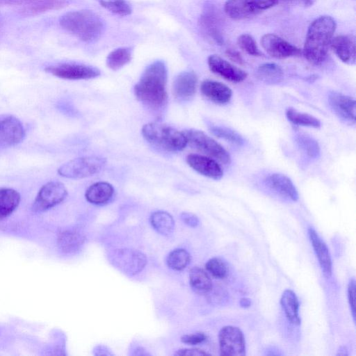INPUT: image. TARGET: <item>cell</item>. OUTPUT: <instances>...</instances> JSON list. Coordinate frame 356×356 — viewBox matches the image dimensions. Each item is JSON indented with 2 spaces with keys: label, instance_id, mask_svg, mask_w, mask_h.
I'll return each instance as SVG.
<instances>
[{
  "label": "cell",
  "instance_id": "obj_5",
  "mask_svg": "<svg viewBox=\"0 0 356 356\" xmlns=\"http://www.w3.org/2000/svg\"><path fill=\"white\" fill-rule=\"evenodd\" d=\"M106 159L90 156L72 159L58 169V173L65 178L83 179L99 172L106 165Z\"/></svg>",
  "mask_w": 356,
  "mask_h": 356
},
{
  "label": "cell",
  "instance_id": "obj_8",
  "mask_svg": "<svg viewBox=\"0 0 356 356\" xmlns=\"http://www.w3.org/2000/svg\"><path fill=\"white\" fill-rule=\"evenodd\" d=\"M67 195L65 186L59 181H49L43 185L33 203L35 212L47 211L62 202Z\"/></svg>",
  "mask_w": 356,
  "mask_h": 356
},
{
  "label": "cell",
  "instance_id": "obj_18",
  "mask_svg": "<svg viewBox=\"0 0 356 356\" xmlns=\"http://www.w3.org/2000/svg\"><path fill=\"white\" fill-rule=\"evenodd\" d=\"M197 77L193 71L181 72L175 79L172 84L174 97L181 101L192 98L197 88Z\"/></svg>",
  "mask_w": 356,
  "mask_h": 356
},
{
  "label": "cell",
  "instance_id": "obj_3",
  "mask_svg": "<svg viewBox=\"0 0 356 356\" xmlns=\"http://www.w3.org/2000/svg\"><path fill=\"white\" fill-rule=\"evenodd\" d=\"M60 24L65 31L86 42L99 38L104 29L102 19L88 10L72 11L63 15L60 19Z\"/></svg>",
  "mask_w": 356,
  "mask_h": 356
},
{
  "label": "cell",
  "instance_id": "obj_41",
  "mask_svg": "<svg viewBox=\"0 0 356 356\" xmlns=\"http://www.w3.org/2000/svg\"><path fill=\"white\" fill-rule=\"evenodd\" d=\"M227 56L234 62L237 63L238 64H242L243 63V60L240 55V54L232 49H228L226 51Z\"/></svg>",
  "mask_w": 356,
  "mask_h": 356
},
{
  "label": "cell",
  "instance_id": "obj_33",
  "mask_svg": "<svg viewBox=\"0 0 356 356\" xmlns=\"http://www.w3.org/2000/svg\"><path fill=\"white\" fill-rule=\"evenodd\" d=\"M211 132L216 136L222 138L229 143L241 145L244 143L243 138L236 131L225 127L211 126Z\"/></svg>",
  "mask_w": 356,
  "mask_h": 356
},
{
  "label": "cell",
  "instance_id": "obj_16",
  "mask_svg": "<svg viewBox=\"0 0 356 356\" xmlns=\"http://www.w3.org/2000/svg\"><path fill=\"white\" fill-rule=\"evenodd\" d=\"M190 167L198 173L219 180L223 177V170L218 163L213 159L197 154H190L186 157Z\"/></svg>",
  "mask_w": 356,
  "mask_h": 356
},
{
  "label": "cell",
  "instance_id": "obj_9",
  "mask_svg": "<svg viewBox=\"0 0 356 356\" xmlns=\"http://www.w3.org/2000/svg\"><path fill=\"white\" fill-rule=\"evenodd\" d=\"M219 348L221 355H245V341L240 328L227 325L221 328L218 334Z\"/></svg>",
  "mask_w": 356,
  "mask_h": 356
},
{
  "label": "cell",
  "instance_id": "obj_2",
  "mask_svg": "<svg viewBox=\"0 0 356 356\" xmlns=\"http://www.w3.org/2000/svg\"><path fill=\"white\" fill-rule=\"evenodd\" d=\"M336 28L335 20L328 15L320 16L310 24L302 50L310 63L318 65L324 62Z\"/></svg>",
  "mask_w": 356,
  "mask_h": 356
},
{
  "label": "cell",
  "instance_id": "obj_19",
  "mask_svg": "<svg viewBox=\"0 0 356 356\" xmlns=\"http://www.w3.org/2000/svg\"><path fill=\"white\" fill-rule=\"evenodd\" d=\"M200 90L205 97L218 104L228 103L232 96V91L227 85L213 80L202 81Z\"/></svg>",
  "mask_w": 356,
  "mask_h": 356
},
{
  "label": "cell",
  "instance_id": "obj_25",
  "mask_svg": "<svg viewBox=\"0 0 356 356\" xmlns=\"http://www.w3.org/2000/svg\"><path fill=\"white\" fill-rule=\"evenodd\" d=\"M284 73L282 67L274 63H266L259 66L257 76L267 84L280 83L283 79Z\"/></svg>",
  "mask_w": 356,
  "mask_h": 356
},
{
  "label": "cell",
  "instance_id": "obj_14",
  "mask_svg": "<svg viewBox=\"0 0 356 356\" xmlns=\"http://www.w3.org/2000/svg\"><path fill=\"white\" fill-rule=\"evenodd\" d=\"M207 62L212 72L230 82L240 83L248 76V74L244 70L218 55H211Z\"/></svg>",
  "mask_w": 356,
  "mask_h": 356
},
{
  "label": "cell",
  "instance_id": "obj_7",
  "mask_svg": "<svg viewBox=\"0 0 356 356\" xmlns=\"http://www.w3.org/2000/svg\"><path fill=\"white\" fill-rule=\"evenodd\" d=\"M277 3V0H227L224 10L230 18L241 20L257 15Z\"/></svg>",
  "mask_w": 356,
  "mask_h": 356
},
{
  "label": "cell",
  "instance_id": "obj_42",
  "mask_svg": "<svg viewBox=\"0 0 356 356\" xmlns=\"http://www.w3.org/2000/svg\"><path fill=\"white\" fill-rule=\"evenodd\" d=\"M286 1H291V2H297L298 3H301L304 6H310L312 5L314 0H283Z\"/></svg>",
  "mask_w": 356,
  "mask_h": 356
},
{
  "label": "cell",
  "instance_id": "obj_12",
  "mask_svg": "<svg viewBox=\"0 0 356 356\" xmlns=\"http://www.w3.org/2000/svg\"><path fill=\"white\" fill-rule=\"evenodd\" d=\"M25 129L21 121L10 115L0 116V146L11 147L21 143Z\"/></svg>",
  "mask_w": 356,
  "mask_h": 356
},
{
  "label": "cell",
  "instance_id": "obj_43",
  "mask_svg": "<svg viewBox=\"0 0 356 356\" xmlns=\"http://www.w3.org/2000/svg\"><path fill=\"white\" fill-rule=\"evenodd\" d=\"M240 305L242 307L246 308L251 305V300L247 298H243L239 301Z\"/></svg>",
  "mask_w": 356,
  "mask_h": 356
},
{
  "label": "cell",
  "instance_id": "obj_36",
  "mask_svg": "<svg viewBox=\"0 0 356 356\" xmlns=\"http://www.w3.org/2000/svg\"><path fill=\"white\" fill-rule=\"evenodd\" d=\"M206 269L213 277L218 279H222L227 275V269L225 262L217 257L208 260L205 264Z\"/></svg>",
  "mask_w": 356,
  "mask_h": 356
},
{
  "label": "cell",
  "instance_id": "obj_29",
  "mask_svg": "<svg viewBox=\"0 0 356 356\" xmlns=\"http://www.w3.org/2000/svg\"><path fill=\"white\" fill-rule=\"evenodd\" d=\"M82 242V236L74 231H64L58 237V246L65 252H72L76 250Z\"/></svg>",
  "mask_w": 356,
  "mask_h": 356
},
{
  "label": "cell",
  "instance_id": "obj_13",
  "mask_svg": "<svg viewBox=\"0 0 356 356\" xmlns=\"http://www.w3.org/2000/svg\"><path fill=\"white\" fill-rule=\"evenodd\" d=\"M261 44L270 56L276 58H286L301 54L300 49L273 33L264 35L261 39Z\"/></svg>",
  "mask_w": 356,
  "mask_h": 356
},
{
  "label": "cell",
  "instance_id": "obj_28",
  "mask_svg": "<svg viewBox=\"0 0 356 356\" xmlns=\"http://www.w3.org/2000/svg\"><path fill=\"white\" fill-rule=\"evenodd\" d=\"M132 58V49L131 47H120L111 51L106 58L107 66L113 70H118L129 63Z\"/></svg>",
  "mask_w": 356,
  "mask_h": 356
},
{
  "label": "cell",
  "instance_id": "obj_32",
  "mask_svg": "<svg viewBox=\"0 0 356 356\" xmlns=\"http://www.w3.org/2000/svg\"><path fill=\"white\" fill-rule=\"evenodd\" d=\"M190 260V254L186 250L176 249L168 254L167 264L173 270H181L188 266Z\"/></svg>",
  "mask_w": 356,
  "mask_h": 356
},
{
  "label": "cell",
  "instance_id": "obj_27",
  "mask_svg": "<svg viewBox=\"0 0 356 356\" xmlns=\"http://www.w3.org/2000/svg\"><path fill=\"white\" fill-rule=\"evenodd\" d=\"M150 222L154 229L162 235H170L174 230V220L166 211H157L152 213Z\"/></svg>",
  "mask_w": 356,
  "mask_h": 356
},
{
  "label": "cell",
  "instance_id": "obj_40",
  "mask_svg": "<svg viewBox=\"0 0 356 356\" xmlns=\"http://www.w3.org/2000/svg\"><path fill=\"white\" fill-rule=\"evenodd\" d=\"M175 355H188V356H203V355H209V353L204 352L202 350L197 349V348H188V349H181L179 350Z\"/></svg>",
  "mask_w": 356,
  "mask_h": 356
},
{
  "label": "cell",
  "instance_id": "obj_15",
  "mask_svg": "<svg viewBox=\"0 0 356 356\" xmlns=\"http://www.w3.org/2000/svg\"><path fill=\"white\" fill-rule=\"evenodd\" d=\"M328 102L334 113L343 122L355 124L356 106L353 98L338 92H331Z\"/></svg>",
  "mask_w": 356,
  "mask_h": 356
},
{
  "label": "cell",
  "instance_id": "obj_38",
  "mask_svg": "<svg viewBox=\"0 0 356 356\" xmlns=\"http://www.w3.org/2000/svg\"><path fill=\"white\" fill-rule=\"evenodd\" d=\"M355 281L351 279L348 285V298L353 317L355 318Z\"/></svg>",
  "mask_w": 356,
  "mask_h": 356
},
{
  "label": "cell",
  "instance_id": "obj_24",
  "mask_svg": "<svg viewBox=\"0 0 356 356\" xmlns=\"http://www.w3.org/2000/svg\"><path fill=\"white\" fill-rule=\"evenodd\" d=\"M20 202L19 193L9 188H0V219L10 216Z\"/></svg>",
  "mask_w": 356,
  "mask_h": 356
},
{
  "label": "cell",
  "instance_id": "obj_4",
  "mask_svg": "<svg viewBox=\"0 0 356 356\" xmlns=\"http://www.w3.org/2000/svg\"><path fill=\"white\" fill-rule=\"evenodd\" d=\"M142 134L149 143L168 152H179L184 149L187 140L183 134L175 128L159 122L145 124Z\"/></svg>",
  "mask_w": 356,
  "mask_h": 356
},
{
  "label": "cell",
  "instance_id": "obj_22",
  "mask_svg": "<svg viewBox=\"0 0 356 356\" xmlns=\"http://www.w3.org/2000/svg\"><path fill=\"white\" fill-rule=\"evenodd\" d=\"M114 193L113 186L106 181H98L90 186L86 191V199L94 204L108 202Z\"/></svg>",
  "mask_w": 356,
  "mask_h": 356
},
{
  "label": "cell",
  "instance_id": "obj_11",
  "mask_svg": "<svg viewBox=\"0 0 356 356\" xmlns=\"http://www.w3.org/2000/svg\"><path fill=\"white\" fill-rule=\"evenodd\" d=\"M45 71L55 76L68 80L90 79L100 75V71L94 67L72 63H63L49 66Z\"/></svg>",
  "mask_w": 356,
  "mask_h": 356
},
{
  "label": "cell",
  "instance_id": "obj_21",
  "mask_svg": "<svg viewBox=\"0 0 356 356\" xmlns=\"http://www.w3.org/2000/svg\"><path fill=\"white\" fill-rule=\"evenodd\" d=\"M264 181L268 187L282 196L290 198L293 201L298 200V191L291 179L287 176L280 173H274L266 177Z\"/></svg>",
  "mask_w": 356,
  "mask_h": 356
},
{
  "label": "cell",
  "instance_id": "obj_31",
  "mask_svg": "<svg viewBox=\"0 0 356 356\" xmlns=\"http://www.w3.org/2000/svg\"><path fill=\"white\" fill-rule=\"evenodd\" d=\"M298 147L304 154L311 159H316L320 155V147L318 142L305 134H298L296 136Z\"/></svg>",
  "mask_w": 356,
  "mask_h": 356
},
{
  "label": "cell",
  "instance_id": "obj_23",
  "mask_svg": "<svg viewBox=\"0 0 356 356\" xmlns=\"http://www.w3.org/2000/svg\"><path fill=\"white\" fill-rule=\"evenodd\" d=\"M280 305L288 321L295 325H300L299 302L296 294L292 290L286 289L282 293Z\"/></svg>",
  "mask_w": 356,
  "mask_h": 356
},
{
  "label": "cell",
  "instance_id": "obj_30",
  "mask_svg": "<svg viewBox=\"0 0 356 356\" xmlns=\"http://www.w3.org/2000/svg\"><path fill=\"white\" fill-rule=\"evenodd\" d=\"M287 119L296 125L319 128L321 122L316 118L305 113L298 111L293 108H288L286 111Z\"/></svg>",
  "mask_w": 356,
  "mask_h": 356
},
{
  "label": "cell",
  "instance_id": "obj_35",
  "mask_svg": "<svg viewBox=\"0 0 356 356\" xmlns=\"http://www.w3.org/2000/svg\"><path fill=\"white\" fill-rule=\"evenodd\" d=\"M238 47L247 54L254 56H261L262 53L257 47L253 37L248 33H243L237 39Z\"/></svg>",
  "mask_w": 356,
  "mask_h": 356
},
{
  "label": "cell",
  "instance_id": "obj_39",
  "mask_svg": "<svg viewBox=\"0 0 356 356\" xmlns=\"http://www.w3.org/2000/svg\"><path fill=\"white\" fill-rule=\"evenodd\" d=\"M181 218L185 224L192 227H197L200 222L198 218L189 212L181 213Z\"/></svg>",
  "mask_w": 356,
  "mask_h": 356
},
{
  "label": "cell",
  "instance_id": "obj_34",
  "mask_svg": "<svg viewBox=\"0 0 356 356\" xmlns=\"http://www.w3.org/2000/svg\"><path fill=\"white\" fill-rule=\"evenodd\" d=\"M99 4L111 13L118 15H128L131 8L125 0H98Z\"/></svg>",
  "mask_w": 356,
  "mask_h": 356
},
{
  "label": "cell",
  "instance_id": "obj_6",
  "mask_svg": "<svg viewBox=\"0 0 356 356\" xmlns=\"http://www.w3.org/2000/svg\"><path fill=\"white\" fill-rule=\"evenodd\" d=\"M187 143L223 164L231 163L228 152L214 139L202 131L191 129L182 131Z\"/></svg>",
  "mask_w": 356,
  "mask_h": 356
},
{
  "label": "cell",
  "instance_id": "obj_26",
  "mask_svg": "<svg viewBox=\"0 0 356 356\" xmlns=\"http://www.w3.org/2000/svg\"><path fill=\"white\" fill-rule=\"evenodd\" d=\"M191 288L198 293H206L212 289V282L208 274L199 267L193 268L189 273Z\"/></svg>",
  "mask_w": 356,
  "mask_h": 356
},
{
  "label": "cell",
  "instance_id": "obj_17",
  "mask_svg": "<svg viewBox=\"0 0 356 356\" xmlns=\"http://www.w3.org/2000/svg\"><path fill=\"white\" fill-rule=\"evenodd\" d=\"M330 47L337 56L344 63L354 65L356 60L355 38L351 35L333 37Z\"/></svg>",
  "mask_w": 356,
  "mask_h": 356
},
{
  "label": "cell",
  "instance_id": "obj_37",
  "mask_svg": "<svg viewBox=\"0 0 356 356\" xmlns=\"http://www.w3.org/2000/svg\"><path fill=\"white\" fill-rule=\"evenodd\" d=\"M207 335L203 332H195L191 334H185L181 337V341L191 345H195L204 341Z\"/></svg>",
  "mask_w": 356,
  "mask_h": 356
},
{
  "label": "cell",
  "instance_id": "obj_10",
  "mask_svg": "<svg viewBox=\"0 0 356 356\" xmlns=\"http://www.w3.org/2000/svg\"><path fill=\"white\" fill-rule=\"evenodd\" d=\"M110 260L115 268L130 275L141 271L147 262L146 257L142 252L131 249L115 250L110 255Z\"/></svg>",
  "mask_w": 356,
  "mask_h": 356
},
{
  "label": "cell",
  "instance_id": "obj_20",
  "mask_svg": "<svg viewBox=\"0 0 356 356\" xmlns=\"http://www.w3.org/2000/svg\"><path fill=\"white\" fill-rule=\"evenodd\" d=\"M308 234L321 268L324 275L330 277L332 275V266L329 250L326 244L314 229L309 228L308 229Z\"/></svg>",
  "mask_w": 356,
  "mask_h": 356
},
{
  "label": "cell",
  "instance_id": "obj_1",
  "mask_svg": "<svg viewBox=\"0 0 356 356\" xmlns=\"http://www.w3.org/2000/svg\"><path fill=\"white\" fill-rule=\"evenodd\" d=\"M167 79L168 70L163 61L156 60L151 63L134 86L136 98L153 111L162 110L168 99Z\"/></svg>",
  "mask_w": 356,
  "mask_h": 356
}]
</instances>
